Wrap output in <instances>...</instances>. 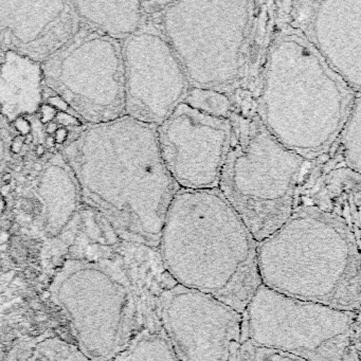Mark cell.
<instances>
[{"mask_svg": "<svg viewBox=\"0 0 361 361\" xmlns=\"http://www.w3.org/2000/svg\"><path fill=\"white\" fill-rule=\"evenodd\" d=\"M61 154L82 200L120 240L158 248L179 188L162 159L156 126L124 115L88 126Z\"/></svg>", "mask_w": 361, "mask_h": 361, "instance_id": "cell-1", "label": "cell"}, {"mask_svg": "<svg viewBox=\"0 0 361 361\" xmlns=\"http://www.w3.org/2000/svg\"><path fill=\"white\" fill-rule=\"evenodd\" d=\"M97 261L66 259L49 286L52 302L71 324L90 361H111L158 312L160 295L176 285L158 248L120 242Z\"/></svg>", "mask_w": 361, "mask_h": 361, "instance_id": "cell-2", "label": "cell"}, {"mask_svg": "<svg viewBox=\"0 0 361 361\" xmlns=\"http://www.w3.org/2000/svg\"><path fill=\"white\" fill-rule=\"evenodd\" d=\"M147 18L174 50L191 87L224 92L234 111L253 113L274 1H168Z\"/></svg>", "mask_w": 361, "mask_h": 361, "instance_id": "cell-3", "label": "cell"}, {"mask_svg": "<svg viewBox=\"0 0 361 361\" xmlns=\"http://www.w3.org/2000/svg\"><path fill=\"white\" fill-rule=\"evenodd\" d=\"M358 96L276 8L253 105L266 130L286 149L314 161L333 147Z\"/></svg>", "mask_w": 361, "mask_h": 361, "instance_id": "cell-4", "label": "cell"}, {"mask_svg": "<svg viewBox=\"0 0 361 361\" xmlns=\"http://www.w3.org/2000/svg\"><path fill=\"white\" fill-rule=\"evenodd\" d=\"M257 247L217 188L179 189L166 211L158 252L176 284L243 314L262 285Z\"/></svg>", "mask_w": 361, "mask_h": 361, "instance_id": "cell-5", "label": "cell"}, {"mask_svg": "<svg viewBox=\"0 0 361 361\" xmlns=\"http://www.w3.org/2000/svg\"><path fill=\"white\" fill-rule=\"evenodd\" d=\"M360 243L352 227L312 204L257 243L262 285L287 297L360 312Z\"/></svg>", "mask_w": 361, "mask_h": 361, "instance_id": "cell-6", "label": "cell"}, {"mask_svg": "<svg viewBox=\"0 0 361 361\" xmlns=\"http://www.w3.org/2000/svg\"><path fill=\"white\" fill-rule=\"evenodd\" d=\"M230 119L231 139L217 189L259 243L295 210L310 161L281 145L257 116L234 111Z\"/></svg>", "mask_w": 361, "mask_h": 361, "instance_id": "cell-7", "label": "cell"}, {"mask_svg": "<svg viewBox=\"0 0 361 361\" xmlns=\"http://www.w3.org/2000/svg\"><path fill=\"white\" fill-rule=\"evenodd\" d=\"M242 339L308 361H341L360 312L287 297L259 285L243 312Z\"/></svg>", "mask_w": 361, "mask_h": 361, "instance_id": "cell-8", "label": "cell"}, {"mask_svg": "<svg viewBox=\"0 0 361 361\" xmlns=\"http://www.w3.org/2000/svg\"><path fill=\"white\" fill-rule=\"evenodd\" d=\"M42 71L44 85L88 126L126 115L121 42L81 24L75 37L42 64Z\"/></svg>", "mask_w": 361, "mask_h": 361, "instance_id": "cell-9", "label": "cell"}, {"mask_svg": "<svg viewBox=\"0 0 361 361\" xmlns=\"http://www.w3.org/2000/svg\"><path fill=\"white\" fill-rule=\"evenodd\" d=\"M126 116L159 126L191 87L174 50L149 20L121 42Z\"/></svg>", "mask_w": 361, "mask_h": 361, "instance_id": "cell-10", "label": "cell"}, {"mask_svg": "<svg viewBox=\"0 0 361 361\" xmlns=\"http://www.w3.org/2000/svg\"><path fill=\"white\" fill-rule=\"evenodd\" d=\"M158 317L179 361H230L243 341L242 314L181 285L160 295Z\"/></svg>", "mask_w": 361, "mask_h": 361, "instance_id": "cell-11", "label": "cell"}, {"mask_svg": "<svg viewBox=\"0 0 361 361\" xmlns=\"http://www.w3.org/2000/svg\"><path fill=\"white\" fill-rule=\"evenodd\" d=\"M230 118L208 115L183 102L157 126L160 154L179 189L217 188L231 139Z\"/></svg>", "mask_w": 361, "mask_h": 361, "instance_id": "cell-12", "label": "cell"}, {"mask_svg": "<svg viewBox=\"0 0 361 361\" xmlns=\"http://www.w3.org/2000/svg\"><path fill=\"white\" fill-rule=\"evenodd\" d=\"M276 8L326 64L360 92L361 0L276 1Z\"/></svg>", "mask_w": 361, "mask_h": 361, "instance_id": "cell-13", "label": "cell"}, {"mask_svg": "<svg viewBox=\"0 0 361 361\" xmlns=\"http://www.w3.org/2000/svg\"><path fill=\"white\" fill-rule=\"evenodd\" d=\"M80 27L68 1H0V48L39 64L66 45Z\"/></svg>", "mask_w": 361, "mask_h": 361, "instance_id": "cell-14", "label": "cell"}, {"mask_svg": "<svg viewBox=\"0 0 361 361\" xmlns=\"http://www.w3.org/2000/svg\"><path fill=\"white\" fill-rule=\"evenodd\" d=\"M43 86L42 64L5 51L0 63V113L8 123L39 111Z\"/></svg>", "mask_w": 361, "mask_h": 361, "instance_id": "cell-15", "label": "cell"}, {"mask_svg": "<svg viewBox=\"0 0 361 361\" xmlns=\"http://www.w3.org/2000/svg\"><path fill=\"white\" fill-rule=\"evenodd\" d=\"M39 194L45 207L46 230L56 235L71 221L80 195L62 154L50 160L46 166L39 183Z\"/></svg>", "mask_w": 361, "mask_h": 361, "instance_id": "cell-16", "label": "cell"}, {"mask_svg": "<svg viewBox=\"0 0 361 361\" xmlns=\"http://www.w3.org/2000/svg\"><path fill=\"white\" fill-rule=\"evenodd\" d=\"M71 5L82 25L119 42L134 35L147 20L140 1H73Z\"/></svg>", "mask_w": 361, "mask_h": 361, "instance_id": "cell-17", "label": "cell"}, {"mask_svg": "<svg viewBox=\"0 0 361 361\" xmlns=\"http://www.w3.org/2000/svg\"><path fill=\"white\" fill-rule=\"evenodd\" d=\"M111 361H179L158 312L134 336L123 352Z\"/></svg>", "mask_w": 361, "mask_h": 361, "instance_id": "cell-18", "label": "cell"}, {"mask_svg": "<svg viewBox=\"0 0 361 361\" xmlns=\"http://www.w3.org/2000/svg\"><path fill=\"white\" fill-rule=\"evenodd\" d=\"M361 100L357 97L350 115L344 122L333 147L341 154L344 161L355 172L360 173L361 164Z\"/></svg>", "mask_w": 361, "mask_h": 361, "instance_id": "cell-19", "label": "cell"}, {"mask_svg": "<svg viewBox=\"0 0 361 361\" xmlns=\"http://www.w3.org/2000/svg\"><path fill=\"white\" fill-rule=\"evenodd\" d=\"M183 102L216 117L230 118L234 111L233 102L228 94L207 88L190 87Z\"/></svg>", "mask_w": 361, "mask_h": 361, "instance_id": "cell-20", "label": "cell"}, {"mask_svg": "<svg viewBox=\"0 0 361 361\" xmlns=\"http://www.w3.org/2000/svg\"><path fill=\"white\" fill-rule=\"evenodd\" d=\"M26 361H90L75 344L59 336H49L37 342Z\"/></svg>", "mask_w": 361, "mask_h": 361, "instance_id": "cell-21", "label": "cell"}, {"mask_svg": "<svg viewBox=\"0 0 361 361\" xmlns=\"http://www.w3.org/2000/svg\"><path fill=\"white\" fill-rule=\"evenodd\" d=\"M253 361H308L290 353L274 350V348H257L255 346Z\"/></svg>", "mask_w": 361, "mask_h": 361, "instance_id": "cell-22", "label": "cell"}, {"mask_svg": "<svg viewBox=\"0 0 361 361\" xmlns=\"http://www.w3.org/2000/svg\"><path fill=\"white\" fill-rule=\"evenodd\" d=\"M255 360V345L248 340H243L240 348L232 355L230 361H253Z\"/></svg>", "mask_w": 361, "mask_h": 361, "instance_id": "cell-23", "label": "cell"}, {"mask_svg": "<svg viewBox=\"0 0 361 361\" xmlns=\"http://www.w3.org/2000/svg\"><path fill=\"white\" fill-rule=\"evenodd\" d=\"M8 122L0 113V161L5 158L8 145Z\"/></svg>", "mask_w": 361, "mask_h": 361, "instance_id": "cell-24", "label": "cell"}, {"mask_svg": "<svg viewBox=\"0 0 361 361\" xmlns=\"http://www.w3.org/2000/svg\"><path fill=\"white\" fill-rule=\"evenodd\" d=\"M341 361H360V344L354 343L350 340V343L344 350Z\"/></svg>", "mask_w": 361, "mask_h": 361, "instance_id": "cell-25", "label": "cell"}, {"mask_svg": "<svg viewBox=\"0 0 361 361\" xmlns=\"http://www.w3.org/2000/svg\"><path fill=\"white\" fill-rule=\"evenodd\" d=\"M0 361H7V353L3 344H0Z\"/></svg>", "mask_w": 361, "mask_h": 361, "instance_id": "cell-26", "label": "cell"}]
</instances>
